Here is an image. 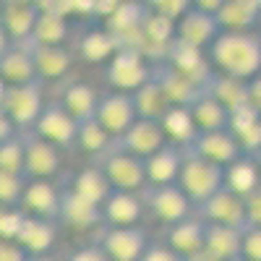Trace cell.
<instances>
[{"label": "cell", "mask_w": 261, "mask_h": 261, "mask_svg": "<svg viewBox=\"0 0 261 261\" xmlns=\"http://www.w3.org/2000/svg\"><path fill=\"white\" fill-rule=\"evenodd\" d=\"M220 32L246 34L261 24V0H222V8L214 13Z\"/></svg>", "instance_id": "cell-21"}, {"label": "cell", "mask_w": 261, "mask_h": 261, "mask_svg": "<svg viewBox=\"0 0 261 261\" xmlns=\"http://www.w3.org/2000/svg\"><path fill=\"white\" fill-rule=\"evenodd\" d=\"M6 89H8V86L3 84V79H0V102H3V97H6Z\"/></svg>", "instance_id": "cell-52"}, {"label": "cell", "mask_w": 261, "mask_h": 261, "mask_svg": "<svg viewBox=\"0 0 261 261\" xmlns=\"http://www.w3.org/2000/svg\"><path fill=\"white\" fill-rule=\"evenodd\" d=\"M230 261H246V258H241V256H238V258H230Z\"/></svg>", "instance_id": "cell-55"}, {"label": "cell", "mask_w": 261, "mask_h": 261, "mask_svg": "<svg viewBox=\"0 0 261 261\" xmlns=\"http://www.w3.org/2000/svg\"><path fill=\"white\" fill-rule=\"evenodd\" d=\"M34 134L39 139H45L55 149L65 151L76 146V134H79V123L60 107V102H45V110L34 123Z\"/></svg>", "instance_id": "cell-8"}, {"label": "cell", "mask_w": 261, "mask_h": 261, "mask_svg": "<svg viewBox=\"0 0 261 261\" xmlns=\"http://www.w3.org/2000/svg\"><path fill=\"white\" fill-rule=\"evenodd\" d=\"M191 261H209V258H204V256H196V258H191Z\"/></svg>", "instance_id": "cell-53"}, {"label": "cell", "mask_w": 261, "mask_h": 261, "mask_svg": "<svg viewBox=\"0 0 261 261\" xmlns=\"http://www.w3.org/2000/svg\"><path fill=\"white\" fill-rule=\"evenodd\" d=\"M165 144H167V139L162 134L160 123H154V120H139V118H136V123L130 125L120 139H115V149L125 151V154H130V157H139V160H149Z\"/></svg>", "instance_id": "cell-13"}, {"label": "cell", "mask_w": 261, "mask_h": 261, "mask_svg": "<svg viewBox=\"0 0 261 261\" xmlns=\"http://www.w3.org/2000/svg\"><path fill=\"white\" fill-rule=\"evenodd\" d=\"M146 206L141 193L113 191L102 204V227H139Z\"/></svg>", "instance_id": "cell-15"}, {"label": "cell", "mask_w": 261, "mask_h": 261, "mask_svg": "<svg viewBox=\"0 0 261 261\" xmlns=\"http://www.w3.org/2000/svg\"><path fill=\"white\" fill-rule=\"evenodd\" d=\"M0 172L24 175V139H21V134L0 144Z\"/></svg>", "instance_id": "cell-38"}, {"label": "cell", "mask_w": 261, "mask_h": 261, "mask_svg": "<svg viewBox=\"0 0 261 261\" xmlns=\"http://www.w3.org/2000/svg\"><path fill=\"white\" fill-rule=\"evenodd\" d=\"M118 42L115 37L107 32L105 27H92V29H86L79 42H76V53L84 63H89V65H102V63H110L118 53Z\"/></svg>", "instance_id": "cell-29"}, {"label": "cell", "mask_w": 261, "mask_h": 261, "mask_svg": "<svg viewBox=\"0 0 261 261\" xmlns=\"http://www.w3.org/2000/svg\"><path fill=\"white\" fill-rule=\"evenodd\" d=\"M248 102L261 113V73L248 81Z\"/></svg>", "instance_id": "cell-48"}, {"label": "cell", "mask_w": 261, "mask_h": 261, "mask_svg": "<svg viewBox=\"0 0 261 261\" xmlns=\"http://www.w3.org/2000/svg\"><path fill=\"white\" fill-rule=\"evenodd\" d=\"M141 199L146 212L154 217L157 222H162L165 227L170 225H178L188 217L196 214L193 204L186 199V193L178 186H162V188H144L141 191Z\"/></svg>", "instance_id": "cell-6"}, {"label": "cell", "mask_w": 261, "mask_h": 261, "mask_svg": "<svg viewBox=\"0 0 261 261\" xmlns=\"http://www.w3.org/2000/svg\"><path fill=\"white\" fill-rule=\"evenodd\" d=\"M204 230H206V225L193 214L178 225L165 227L162 230V243L170 251H175L178 256H183L186 261H191L196 256H201V251H204Z\"/></svg>", "instance_id": "cell-20"}, {"label": "cell", "mask_w": 261, "mask_h": 261, "mask_svg": "<svg viewBox=\"0 0 261 261\" xmlns=\"http://www.w3.org/2000/svg\"><path fill=\"white\" fill-rule=\"evenodd\" d=\"M160 128H162L167 144L178 146V149H188L193 139L199 136L188 107H167V113L160 118Z\"/></svg>", "instance_id": "cell-33"}, {"label": "cell", "mask_w": 261, "mask_h": 261, "mask_svg": "<svg viewBox=\"0 0 261 261\" xmlns=\"http://www.w3.org/2000/svg\"><path fill=\"white\" fill-rule=\"evenodd\" d=\"M141 261H186V258L178 256L175 251H170L162 241H154V243H149V248L141 256Z\"/></svg>", "instance_id": "cell-44"}, {"label": "cell", "mask_w": 261, "mask_h": 261, "mask_svg": "<svg viewBox=\"0 0 261 261\" xmlns=\"http://www.w3.org/2000/svg\"><path fill=\"white\" fill-rule=\"evenodd\" d=\"M11 136H16V128H13V123L8 120L6 110L0 107V144H3V141H8Z\"/></svg>", "instance_id": "cell-49"}, {"label": "cell", "mask_w": 261, "mask_h": 261, "mask_svg": "<svg viewBox=\"0 0 261 261\" xmlns=\"http://www.w3.org/2000/svg\"><path fill=\"white\" fill-rule=\"evenodd\" d=\"M94 120L113 139H120L125 130L136 123V110H134V99H130V94H123V92H105V94H99Z\"/></svg>", "instance_id": "cell-11"}, {"label": "cell", "mask_w": 261, "mask_h": 261, "mask_svg": "<svg viewBox=\"0 0 261 261\" xmlns=\"http://www.w3.org/2000/svg\"><path fill=\"white\" fill-rule=\"evenodd\" d=\"M238 144H241V151L246 157H256L261 151V120L253 128H248L243 136H238Z\"/></svg>", "instance_id": "cell-43"}, {"label": "cell", "mask_w": 261, "mask_h": 261, "mask_svg": "<svg viewBox=\"0 0 261 261\" xmlns=\"http://www.w3.org/2000/svg\"><path fill=\"white\" fill-rule=\"evenodd\" d=\"M151 81L160 86V92L165 94L170 107H191L196 99L204 94V89H199L196 84H191L183 73H178L167 63L151 65Z\"/></svg>", "instance_id": "cell-14"}, {"label": "cell", "mask_w": 261, "mask_h": 261, "mask_svg": "<svg viewBox=\"0 0 261 261\" xmlns=\"http://www.w3.org/2000/svg\"><path fill=\"white\" fill-rule=\"evenodd\" d=\"M27 261H58V258H53V256H29Z\"/></svg>", "instance_id": "cell-51"}, {"label": "cell", "mask_w": 261, "mask_h": 261, "mask_svg": "<svg viewBox=\"0 0 261 261\" xmlns=\"http://www.w3.org/2000/svg\"><path fill=\"white\" fill-rule=\"evenodd\" d=\"M188 110H191V118H193L199 134H209V130H227L230 115H227V110L212 94L204 92L199 99L188 107Z\"/></svg>", "instance_id": "cell-35"}, {"label": "cell", "mask_w": 261, "mask_h": 261, "mask_svg": "<svg viewBox=\"0 0 261 261\" xmlns=\"http://www.w3.org/2000/svg\"><path fill=\"white\" fill-rule=\"evenodd\" d=\"M196 217L204 225H222L246 232V201L238 199L230 191H217L212 199H206L201 206H196Z\"/></svg>", "instance_id": "cell-10"}, {"label": "cell", "mask_w": 261, "mask_h": 261, "mask_svg": "<svg viewBox=\"0 0 261 261\" xmlns=\"http://www.w3.org/2000/svg\"><path fill=\"white\" fill-rule=\"evenodd\" d=\"M27 251L21 248L16 241H8V238H0V261H27Z\"/></svg>", "instance_id": "cell-47"}, {"label": "cell", "mask_w": 261, "mask_h": 261, "mask_svg": "<svg viewBox=\"0 0 261 261\" xmlns=\"http://www.w3.org/2000/svg\"><path fill=\"white\" fill-rule=\"evenodd\" d=\"M76 146L84 151V154H89L92 160H99L105 157L107 151L115 146V139L107 134V130L92 118V120H84L79 123V134H76Z\"/></svg>", "instance_id": "cell-36"}, {"label": "cell", "mask_w": 261, "mask_h": 261, "mask_svg": "<svg viewBox=\"0 0 261 261\" xmlns=\"http://www.w3.org/2000/svg\"><path fill=\"white\" fill-rule=\"evenodd\" d=\"M206 94H212L217 102H220L227 115L241 110V107L251 105L248 102V81L241 79H232V76H222V73H214L209 86H206Z\"/></svg>", "instance_id": "cell-34"}, {"label": "cell", "mask_w": 261, "mask_h": 261, "mask_svg": "<svg viewBox=\"0 0 261 261\" xmlns=\"http://www.w3.org/2000/svg\"><path fill=\"white\" fill-rule=\"evenodd\" d=\"M76 196H81L84 201H89L94 206H102L107 201V196L113 193L110 183H107L105 172L97 165H86L81 167L76 175H71V183H65Z\"/></svg>", "instance_id": "cell-32"}, {"label": "cell", "mask_w": 261, "mask_h": 261, "mask_svg": "<svg viewBox=\"0 0 261 261\" xmlns=\"http://www.w3.org/2000/svg\"><path fill=\"white\" fill-rule=\"evenodd\" d=\"M167 65H172L178 73H183L191 84H196L199 89L206 92V86L214 76V68H212V63H209V55L204 50H196V47H188L183 45V42H172V47L167 53Z\"/></svg>", "instance_id": "cell-12"}, {"label": "cell", "mask_w": 261, "mask_h": 261, "mask_svg": "<svg viewBox=\"0 0 261 261\" xmlns=\"http://www.w3.org/2000/svg\"><path fill=\"white\" fill-rule=\"evenodd\" d=\"M149 243L141 227H102L97 235V246L110 261H141Z\"/></svg>", "instance_id": "cell-7"}, {"label": "cell", "mask_w": 261, "mask_h": 261, "mask_svg": "<svg viewBox=\"0 0 261 261\" xmlns=\"http://www.w3.org/2000/svg\"><path fill=\"white\" fill-rule=\"evenodd\" d=\"M58 241V222L39 220V217H21V225L16 232V243L27 251V256H50Z\"/></svg>", "instance_id": "cell-22"}, {"label": "cell", "mask_w": 261, "mask_h": 261, "mask_svg": "<svg viewBox=\"0 0 261 261\" xmlns=\"http://www.w3.org/2000/svg\"><path fill=\"white\" fill-rule=\"evenodd\" d=\"M253 160H256V162H258V167H261V151H258V154H256Z\"/></svg>", "instance_id": "cell-54"}, {"label": "cell", "mask_w": 261, "mask_h": 261, "mask_svg": "<svg viewBox=\"0 0 261 261\" xmlns=\"http://www.w3.org/2000/svg\"><path fill=\"white\" fill-rule=\"evenodd\" d=\"M246 225L248 227H261V186L246 199Z\"/></svg>", "instance_id": "cell-46"}, {"label": "cell", "mask_w": 261, "mask_h": 261, "mask_svg": "<svg viewBox=\"0 0 261 261\" xmlns=\"http://www.w3.org/2000/svg\"><path fill=\"white\" fill-rule=\"evenodd\" d=\"M225 183V167H217L199 154H193L191 149H183V165H180V175H178V188L186 193V199L196 206H201L206 199L217 191H222Z\"/></svg>", "instance_id": "cell-2"}, {"label": "cell", "mask_w": 261, "mask_h": 261, "mask_svg": "<svg viewBox=\"0 0 261 261\" xmlns=\"http://www.w3.org/2000/svg\"><path fill=\"white\" fill-rule=\"evenodd\" d=\"M94 165L105 172L107 183L113 191H125V193H141L146 188V172H144V160L130 157L120 149H110L105 157L94 160Z\"/></svg>", "instance_id": "cell-4"}, {"label": "cell", "mask_w": 261, "mask_h": 261, "mask_svg": "<svg viewBox=\"0 0 261 261\" xmlns=\"http://www.w3.org/2000/svg\"><path fill=\"white\" fill-rule=\"evenodd\" d=\"M193 154H199L201 160L217 165V167H227L238 157H243L241 144L235 141L230 130H209V134H199L188 146Z\"/></svg>", "instance_id": "cell-17"}, {"label": "cell", "mask_w": 261, "mask_h": 261, "mask_svg": "<svg viewBox=\"0 0 261 261\" xmlns=\"http://www.w3.org/2000/svg\"><path fill=\"white\" fill-rule=\"evenodd\" d=\"M0 79L6 86H24L37 79L34 63H32V53L29 45H11L3 58H0Z\"/></svg>", "instance_id": "cell-30"}, {"label": "cell", "mask_w": 261, "mask_h": 261, "mask_svg": "<svg viewBox=\"0 0 261 261\" xmlns=\"http://www.w3.org/2000/svg\"><path fill=\"white\" fill-rule=\"evenodd\" d=\"M58 222L71 227V230H81V232L97 230V227H102V206H94L89 201H84L81 196H76L68 186H63Z\"/></svg>", "instance_id": "cell-18"}, {"label": "cell", "mask_w": 261, "mask_h": 261, "mask_svg": "<svg viewBox=\"0 0 261 261\" xmlns=\"http://www.w3.org/2000/svg\"><path fill=\"white\" fill-rule=\"evenodd\" d=\"M27 188L24 175L0 172V209H21V196Z\"/></svg>", "instance_id": "cell-39"}, {"label": "cell", "mask_w": 261, "mask_h": 261, "mask_svg": "<svg viewBox=\"0 0 261 261\" xmlns=\"http://www.w3.org/2000/svg\"><path fill=\"white\" fill-rule=\"evenodd\" d=\"M60 186L55 180H27L24 196H21V212L39 220L58 222L60 212Z\"/></svg>", "instance_id": "cell-16"}, {"label": "cell", "mask_w": 261, "mask_h": 261, "mask_svg": "<svg viewBox=\"0 0 261 261\" xmlns=\"http://www.w3.org/2000/svg\"><path fill=\"white\" fill-rule=\"evenodd\" d=\"M29 45V42H27ZM32 63L39 81H58L63 76H68L73 65V53L68 47H42V45H29Z\"/></svg>", "instance_id": "cell-26"}, {"label": "cell", "mask_w": 261, "mask_h": 261, "mask_svg": "<svg viewBox=\"0 0 261 261\" xmlns=\"http://www.w3.org/2000/svg\"><path fill=\"white\" fill-rule=\"evenodd\" d=\"M241 258H246V261H261V227H248L243 232Z\"/></svg>", "instance_id": "cell-42"}, {"label": "cell", "mask_w": 261, "mask_h": 261, "mask_svg": "<svg viewBox=\"0 0 261 261\" xmlns=\"http://www.w3.org/2000/svg\"><path fill=\"white\" fill-rule=\"evenodd\" d=\"M217 37H220V27H217L214 16L199 11L196 6H191V11L175 24V39L188 47L204 50V53L212 47V42Z\"/></svg>", "instance_id": "cell-19"}, {"label": "cell", "mask_w": 261, "mask_h": 261, "mask_svg": "<svg viewBox=\"0 0 261 261\" xmlns=\"http://www.w3.org/2000/svg\"><path fill=\"white\" fill-rule=\"evenodd\" d=\"M65 261H110V258L102 253V248L97 243H86V246L73 248L68 256H65Z\"/></svg>", "instance_id": "cell-45"}, {"label": "cell", "mask_w": 261, "mask_h": 261, "mask_svg": "<svg viewBox=\"0 0 261 261\" xmlns=\"http://www.w3.org/2000/svg\"><path fill=\"white\" fill-rule=\"evenodd\" d=\"M258 186H261V167H258V162L253 157L243 154V157H238L232 165L225 167V183H222V188L235 193L238 199L246 201Z\"/></svg>", "instance_id": "cell-31"}, {"label": "cell", "mask_w": 261, "mask_h": 261, "mask_svg": "<svg viewBox=\"0 0 261 261\" xmlns=\"http://www.w3.org/2000/svg\"><path fill=\"white\" fill-rule=\"evenodd\" d=\"M71 37V24L68 18L55 13L45 3H37V21L32 29L29 45H42V47H63L65 39Z\"/></svg>", "instance_id": "cell-25"}, {"label": "cell", "mask_w": 261, "mask_h": 261, "mask_svg": "<svg viewBox=\"0 0 261 261\" xmlns=\"http://www.w3.org/2000/svg\"><path fill=\"white\" fill-rule=\"evenodd\" d=\"M37 21V3H0V27L8 34L11 45H27L32 39V29Z\"/></svg>", "instance_id": "cell-24"}, {"label": "cell", "mask_w": 261, "mask_h": 261, "mask_svg": "<svg viewBox=\"0 0 261 261\" xmlns=\"http://www.w3.org/2000/svg\"><path fill=\"white\" fill-rule=\"evenodd\" d=\"M191 6H193V0H151V3H146L149 11H154L157 16H165L170 21H175V24L191 11Z\"/></svg>", "instance_id": "cell-41"}, {"label": "cell", "mask_w": 261, "mask_h": 261, "mask_svg": "<svg viewBox=\"0 0 261 261\" xmlns=\"http://www.w3.org/2000/svg\"><path fill=\"white\" fill-rule=\"evenodd\" d=\"M0 107L13 123L16 134H27V130L34 128L37 118L45 110V86H42V81H32L24 86H8Z\"/></svg>", "instance_id": "cell-3"}, {"label": "cell", "mask_w": 261, "mask_h": 261, "mask_svg": "<svg viewBox=\"0 0 261 261\" xmlns=\"http://www.w3.org/2000/svg\"><path fill=\"white\" fill-rule=\"evenodd\" d=\"M261 120V113L256 110L253 105H246V107H241V110H235V113H230V120H227V130L235 136V141H238V136H243L248 128H253L256 123Z\"/></svg>", "instance_id": "cell-40"}, {"label": "cell", "mask_w": 261, "mask_h": 261, "mask_svg": "<svg viewBox=\"0 0 261 261\" xmlns=\"http://www.w3.org/2000/svg\"><path fill=\"white\" fill-rule=\"evenodd\" d=\"M209 63L214 73L232 76L241 81H251L261 73V34L246 32V34H232L220 32L206 50Z\"/></svg>", "instance_id": "cell-1"}, {"label": "cell", "mask_w": 261, "mask_h": 261, "mask_svg": "<svg viewBox=\"0 0 261 261\" xmlns=\"http://www.w3.org/2000/svg\"><path fill=\"white\" fill-rule=\"evenodd\" d=\"M11 47V39H8V34L3 32V27H0V58H3V53Z\"/></svg>", "instance_id": "cell-50"}, {"label": "cell", "mask_w": 261, "mask_h": 261, "mask_svg": "<svg viewBox=\"0 0 261 261\" xmlns=\"http://www.w3.org/2000/svg\"><path fill=\"white\" fill-rule=\"evenodd\" d=\"M24 139V178L27 180H53L60 172V149L39 139L34 130L21 134Z\"/></svg>", "instance_id": "cell-9"}, {"label": "cell", "mask_w": 261, "mask_h": 261, "mask_svg": "<svg viewBox=\"0 0 261 261\" xmlns=\"http://www.w3.org/2000/svg\"><path fill=\"white\" fill-rule=\"evenodd\" d=\"M105 79L110 84V92L134 94L151 79V63L136 50H118L107 63Z\"/></svg>", "instance_id": "cell-5"}, {"label": "cell", "mask_w": 261, "mask_h": 261, "mask_svg": "<svg viewBox=\"0 0 261 261\" xmlns=\"http://www.w3.org/2000/svg\"><path fill=\"white\" fill-rule=\"evenodd\" d=\"M241 246H243L241 230L222 227V225H206L201 256L209 261H230V258L241 256Z\"/></svg>", "instance_id": "cell-28"}, {"label": "cell", "mask_w": 261, "mask_h": 261, "mask_svg": "<svg viewBox=\"0 0 261 261\" xmlns=\"http://www.w3.org/2000/svg\"><path fill=\"white\" fill-rule=\"evenodd\" d=\"M183 165V149L165 144L160 151H154L149 160H144L146 172V188H162V186H175Z\"/></svg>", "instance_id": "cell-23"}, {"label": "cell", "mask_w": 261, "mask_h": 261, "mask_svg": "<svg viewBox=\"0 0 261 261\" xmlns=\"http://www.w3.org/2000/svg\"><path fill=\"white\" fill-rule=\"evenodd\" d=\"M58 102H60V107L76 123H84V120H92L94 118L97 105H99V92L94 89L92 84H86V81H71L60 92V99Z\"/></svg>", "instance_id": "cell-27"}, {"label": "cell", "mask_w": 261, "mask_h": 261, "mask_svg": "<svg viewBox=\"0 0 261 261\" xmlns=\"http://www.w3.org/2000/svg\"><path fill=\"white\" fill-rule=\"evenodd\" d=\"M130 99H134V110H136L139 120H154V123H160V118L167 113V107H170L165 94L160 92V86L151 79L141 86L139 92L130 94Z\"/></svg>", "instance_id": "cell-37"}]
</instances>
